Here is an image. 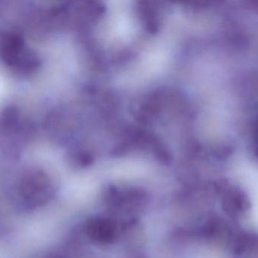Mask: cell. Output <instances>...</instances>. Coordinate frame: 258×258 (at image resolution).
Here are the masks:
<instances>
[{
	"label": "cell",
	"mask_w": 258,
	"mask_h": 258,
	"mask_svg": "<svg viewBox=\"0 0 258 258\" xmlns=\"http://www.w3.org/2000/svg\"><path fill=\"white\" fill-rule=\"evenodd\" d=\"M86 233L94 240L110 242L116 237V227L110 220L95 218L86 224Z\"/></svg>",
	"instance_id": "1"
}]
</instances>
